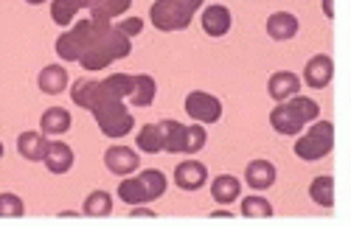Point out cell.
<instances>
[{
    "instance_id": "1",
    "label": "cell",
    "mask_w": 351,
    "mask_h": 227,
    "mask_svg": "<svg viewBox=\"0 0 351 227\" xmlns=\"http://www.w3.org/2000/svg\"><path fill=\"white\" fill-rule=\"evenodd\" d=\"M130 53H132V40L121 31V28H115V23H99L96 40L82 53L79 62L84 70H104L112 62L127 59Z\"/></svg>"
},
{
    "instance_id": "2",
    "label": "cell",
    "mask_w": 351,
    "mask_h": 227,
    "mask_svg": "<svg viewBox=\"0 0 351 227\" xmlns=\"http://www.w3.org/2000/svg\"><path fill=\"white\" fill-rule=\"evenodd\" d=\"M295 157H301L304 163H315V160H324L332 149H335V124L332 121H315L306 135L301 132L295 137Z\"/></svg>"
},
{
    "instance_id": "3",
    "label": "cell",
    "mask_w": 351,
    "mask_h": 227,
    "mask_svg": "<svg viewBox=\"0 0 351 227\" xmlns=\"http://www.w3.org/2000/svg\"><path fill=\"white\" fill-rule=\"evenodd\" d=\"M96 31H99V23H96V20H90V17L79 20V23H73V25L68 28V31H62L60 37H56L53 51L60 53L62 62H79L82 53L93 45Z\"/></svg>"
},
{
    "instance_id": "4",
    "label": "cell",
    "mask_w": 351,
    "mask_h": 227,
    "mask_svg": "<svg viewBox=\"0 0 351 227\" xmlns=\"http://www.w3.org/2000/svg\"><path fill=\"white\" fill-rule=\"evenodd\" d=\"M93 118L101 129L104 137H127L132 129H135V116L127 109L124 101H115V98H107L101 101L96 109H93Z\"/></svg>"
},
{
    "instance_id": "5",
    "label": "cell",
    "mask_w": 351,
    "mask_h": 227,
    "mask_svg": "<svg viewBox=\"0 0 351 227\" xmlns=\"http://www.w3.org/2000/svg\"><path fill=\"white\" fill-rule=\"evenodd\" d=\"M194 14L180 3V0H155L152 9H149V23L163 34L171 31H186L191 25Z\"/></svg>"
},
{
    "instance_id": "6",
    "label": "cell",
    "mask_w": 351,
    "mask_h": 227,
    "mask_svg": "<svg viewBox=\"0 0 351 227\" xmlns=\"http://www.w3.org/2000/svg\"><path fill=\"white\" fill-rule=\"evenodd\" d=\"M183 109L191 121H199V124H217L222 118V101L206 90H191L183 101Z\"/></svg>"
},
{
    "instance_id": "7",
    "label": "cell",
    "mask_w": 351,
    "mask_h": 227,
    "mask_svg": "<svg viewBox=\"0 0 351 227\" xmlns=\"http://www.w3.org/2000/svg\"><path fill=\"white\" fill-rule=\"evenodd\" d=\"M270 126L284 135V137H298L306 126V121L301 118V112L295 109L292 101H278L273 109H270Z\"/></svg>"
},
{
    "instance_id": "8",
    "label": "cell",
    "mask_w": 351,
    "mask_h": 227,
    "mask_svg": "<svg viewBox=\"0 0 351 227\" xmlns=\"http://www.w3.org/2000/svg\"><path fill=\"white\" fill-rule=\"evenodd\" d=\"M301 79L306 81V88H312V90L329 88L332 79H335V59L329 53H315L312 59L304 65V76Z\"/></svg>"
},
{
    "instance_id": "9",
    "label": "cell",
    "mask_w": 351,
    "mask_h": 227,
    "mask_svg": "<svg viewBox=\"0 0 351 227\" xmlns=\"http://www.w3.org/2000/svg\"><path fill=\"white\" fill-rule=\"evenodd\" d=\"M171 183L180 191H199L208 183V168L199 160H183V163H178V168H174Z\"/></svg>"
},
{
    "instance_id": "10",
    "label": "cell",
    "mask_w": 351,
    "mask_h": 227,
    "mask_svg": "<svg viewBox=\"0 0 351 227\" xmlns=\"http://www.w3.org/2000/svg\"><path fill=\"white\" fill-rule=\"evenodd\" d=\"M104 165H107V172L115 174V177H130V174L138 172L141 157L130 146H110L104 152Z\"/></svg>"
},
{
    "instance_id": "11",
    "label": "cell",
    "mask_w": 351,
    "mask_h": 227,
    "mask_svg": "<svg viewBox=\"0 0 351 227\" xmlns=\"http://www.w3.org/2000/svg\"><path fill=\"white\" fill-rule=\"evenodd\" d=\"M199 25H202V31H206L208 37H225V34L230 31V25H233V14H230L228 6L211 3V6L202 9Z\"/></svg>"
},
{
    "instance_id": "12",
    "label": "cell",
    "mask_w": 351,
    "mask_h": 227,
    "mask_svg": "<svg viewBox=\"0 0 351 227\" xmlns=\"http://www.w3.org/2000/svg\"><path fill=\"white\" fill-rule=\"evenodd\" d=\"M267 28V37L276 40V42H289V40H295L298 31H301V23L298 17L292 14V12H273L265 23Z\"/></svg>"
},
{
    "instance_id": "13",
    "label": "cell",
    "mask_w": 351,
    "mask_h": 227,
    "mask_svg": "<svg viewBox=\"0 0 351 227\" xmlns=\"http://www.w3.org/2000/svg\"><path fill=\"white\" fill-rule=\"evenodd\" d=\"M110 96L104 93V88H101V81H96V79H79L76 84H73V90H71V101L76 104V107H82V109H96L101 101H107Z\"/></svg>"
},
{
    "instance_id": "14",
    "label": "cell",
    "mask_w": 351,
    "mask_h": 227,
    "mask_svg": "<svg viewBox=\"0 0 351 227\" xmlns=\"http://www.w3.org/2000/svg\"><path fill=\"white\" fill-rule=\"evenodd\" d=\"M267 93L270 98L278 104V101H289L292 96L301 93V76L292 73V70H278L267 79Z\"/></svg>"
},
{
    "instance_id": "15",
    "label": "cell",
    "mask_w": 351,
    "mask_h": 227,
    "mask_svg": "<svg viewBox=\"0 0 351 227\" xmlns=\"http://www.w3.org/2000/svg\"><path fill=\"white\" fill-rule=\"evenodd\" d=\"M276 177H278L276 165H273L270 160H265V157L250 160L247 168H245V183H247L253 191H267V188H273V185H276Z\"/></svg>"
},
{
    "instance_id": "16",
    "label": "cell",
    "mask_w": 351,
    "mask_h": 227,
    "mask_svg": "<svg viewBox=\"0 0 351 227\" xmlns=\"http://www.w3.org/2000/svg\"><path fill=\"white\" fill-rule=\"evenodd\" d=\"M45 168L51 174H68L71 168H73V163H76V157H73V149L65 144V140H51V146H48V155H45Z\"/></svg>"
},
{
    "instance_id": "17",
    "label": "cell",
    "mask_w": 351,
    "mask_h": 227,
    "mask_svg": "<svg viewBox=\"0 0 351 227\" xmlns=\"http://www.w3.org/2000/svg\"><path fill=\"white\" fill-rule=\"evenodd\" d=\"M48 146H51V140H48V135H45L43 129H40V132H23V135L17 137V152H20V157L32 160V163H43L45 155H48Z\"/></svg>"
},
{
    "instance_id": "18",
    "label": "cell",
    "mask_w": 351,
    "mask_h": 227,
    "mask_svg": "<svg viewBox=\"0 0 351 227\" xmlns=\"http://www.w3.org/2000/svg\"><path fill=\"white\" fill-rule=\"evenodd\" d=\"M160 135H163V152L166 155H186V132L189 126L174 121V118H163L158 121Z\"/></svg>"
},
{
    "instance_id": "19",
    "label": "cell",
    "mask_w": 351,
    "mask_h": 227,
    "mask_svg": "<svg viewBox=\"0 0 351 227\" xmlns=\"http://www.w3.org/2000/svg\"><path fill=\"white\" fill-rule=\"evenodd\" d=\"M211 196H214V202H219V205L239 202V196H242V183H239V177L219 174L217 180H211Z\"/></svg>"
},
{
    "instance_id": "20",
    "label": "cell",
    "mask_w": 351,
    "mask_h": 227,
    "mask_svg": "<svg viewBox=\"0 0 351 227\" xmlns=\"http://www.w3.org/2000/svg\"><path fill=\"white\" fill-rule=\"evenodd\" d=\"M37 84L45 96H60L68 88V68L62 65H45L37 76Z\"/></svg>"
},
{
    "instance_id": "21",
    "label": "cell",
    "mask_w": 351,
    "mask_h": 227,
    "mask_svg": "<svg viewBox=\"0 0 351 227\" xmlns=\"http://www.w3.org/2000/svg\"><path fill=\"white\" fill-rule=\"evenodd\" d=\"M71 124H73V118H71V112L65 107H48L43 112V118H40V129L45 135H53V137L65 135L71 129Z\"/></svg>"
},
{
    "instance_id": "22",
    "label": "cell",
    "mask_w": 351,
    "mask_h": 227,
    "mask_svg": "<svg viewBox=\"0 0 351 227\" xmlns=\"http://www.w3.org/2000/svg\"><path fill=\"white\" fill-rule=\"evenodd\" d=\"M309 200L320 208H335V177L332 174H317L309 183Z\"/></svg>"
},
{
    "instance_id": "23",
    "label": "cell",
    "mask_w": 351,
    "mask_h": 227,
    "mask_svg": "<svg viewBox=\"0 0 351 227\" xmlns=\"http://www.w3.org/2000/svg\"><path fill=\"white\" fill-rule=\"evenodd\" d=\"M155 96H158V81L149 73H135V88L127 101L132 107H149L155 101Z\"/></svg>"
},
{
    "instance_id": "24",
    "label": "cell",
    "mask_w": 351,
    "mask_h": 227,
    "mask_svg": "<svg viewBox=\"0 0 351 227\" xmlns=\"http://www.w3.org/2000/svg\"><path fill=\"white\" fill-rule=\"evenodd\" d=\"M101 88H104V93L110 98L127 101L132 96V88H135V76H130V73H110V76H104Z\"/></svg>"
},
{
    "instance_id": "25",
    "label": "cell",
    "mask_w": 351,
    "mask_h": 227,
    "mask_svg": "<svg viewBox=\"0 0 351 227\" xmlns=\"http://www.w3.org/2000/svg\"><path fill=\"white\" fill-rule=\"evenodd\" d=\"M132 6V0H99V3L90 9V20L96 23H112L115 17L127 14Z\"/></svg>"
},
{
    "instance_id": "26",
    "label": "cell",
    "mask_w": 351,
    "mask_h": 227,
    "mask_svg": "<svg viewBox=\"0 0 351 227\" xmlns=\"http://www.w3.org/2000/svg\"><path fill=\"white\" fill-rule=\"evenodd\" d=\"M135 146H138V152H143V155H158V152H163L160 126H158V124L141 126V132L135 135Z\"/></svg>"
},
{
    "instance_id": "27",
    "label": "cell",
    "mask_w": 351,
    "mask_h": 227,
    "mask_svg": "<svg viewBox=\"0 0 351 227\" xmlns=\"http://www.w3.org/2000/svg\"><path fill=\"white\" fill-rule=\"evenodd\" d=\"M119 200L127 202L130 208L132 205H143V202H149V193H146L141 177H127L119 183Z\"/></svg>"
},
{
    "instance_id": "28",
    "label": "cell",
    "mask_w": 351,
    "mask_h": 227,
    "mask_svg": "<svg viewBox=\"0 0 351 227\" xmlns=\"http://www.w3.org/2000/svg\"><path fill=\"white\" fill-rule=\"evenodd\" d=\"M82 211H84V216H90V219H104V216L112 213V196L107 191H90Z\"/></svg>"
},
{
    "instance_id": "29",
    "label": "cell",
    "mask_w": 351,
    "mask_h": 227,
    "mask_svg": "<svg viewBox=\"0 0 351 227\" xmlns=\"http://www.w3.org/2000/svg\"><path fill=\"white\" fill-rule=\"evenodd\" d=\"M138 177H141L146 193H149V202L160 200V196L166 193V188H169V180H166V174L160 172V168H146V172H141Z\"/></svg>"
},
{
    "instance_id": "30",
    "label": "cell",
    "mask_w": 351,
    "mask_h": 227,
    "mask_svg": "<svg viewBox=\"0 0 351 227\" xmlns=\"http://www.w3.org/2000/svg\"><path fill=\"white\" fill-rule=\"evenodd\" d=\"M242 216L245 219H270L276 211H273V205L265 200L261 193H253V196H245L242 200Z\"/></svg>"
},
{
    "instance_id": "31",
    "label": "cell",
    "mask_w": 351,
    "mask_h": 227,
    "mask_svg": "<svg viewBox=\"0 0 351 227\" xmlns=\"http://www.w3.org/2000/svg\"><path fill=\"white\" fill-rule=\"evenodd\" d=\"M79 14V6L73 0H51V20L56 25H73Z\"/></svg>"
},
{
    "instance_id": "32",
    "label": "cell",
    "mask_w": 351,
    "mask_h": 227,
    "mask_svg": "<svg viewBox=\"0 0 351 227\" xmlns=\"http://www.w3.org/2000/svg\"><path fill=\"white\" fill-rule=\"evenodd\" d=\"M206 144H208L206 124L194 121V124L189 126V132H186V155H197V152H202V149H206Z\"/></svg>"
},
{
    "instance_id": "33",
    "label": "cell",
    "mask_w": 351,
    "mask_h": 227,
    "mask_svg": "<svg viewBox=\"0 0 351 227\" xmlns=\"http://www.w3.org/2000/svg\"><path fill=\"white\" fill-rule=\"evenodd\" d=\"M23 213H25V205L17 193H12V191L0 193V219H20Z\"/></svg>"
},
{
    "instance_id": "34",
    "label": "cell",
    "mask_w": 351,
    "mask_h": 227,
    "mask_svg": "<svg viewBox=\"0 0 351 227\" xmlns=\"http://www.w3.org/2000/svg\"><path fill=\"white\" fill-rule=\"evenodd\" d=\"M289 101L295 104V109L301 112V118H304L306 124H315V121L320 118V104H317L315 98H309V96H301V93H298V96H292Z\"/></svg>"
},
{
    "instance_id": "35",
    "label": "cell",
    "mask_w": 351,
    "mask_h": 227,
    "mask_svg": "<svg viewBox=\"0 0 351 227\" xmlns=\"http://www.w3.org/2000/svg\"><path fill=\"white\" fill-rule=\"evenodd\" d=\"M115 28H121V31L132 40V37H138V34L143 31V20H141V17H127V20H121V23H115Z\"/></svg>"
},
{
    "instance_id": "36",
    "label": "cell",
    "mask_w": 351,
    "mask_h": 227,
    "mask_svg": "<svg viewBox=\"0 0 351 227\" xmlns=\"http://www.w3.org/2000/svg\"><path fill=\"white\" fill-rule=\"evenodd\" d=\"M180 3H183V6H186L191 14H197L199 9H206V0H180Z\"/></svg>"
},
{
    "instance_id": "37",
    "label": "cell",
    "mask_w": 351,
    "mask_h": 227,
    "mask_svg": "<svg viewBox=\"0 0 351 227\" xmlns=\"http://www.w3.org/2000/svg\"><path fill=\"white\" fill-rule=\"evenodd\" d=\"M130 216H149V219H155L158 213H155L152 208H143V205H132V211H130Z\"/></svg>"
},
{
    "instance_id": "38",
    "label": "cell",
    "mask_w": 351,
    "mask_h": 227,
    "mask_svg": "<svg viewBox=\"0 0 351 227\" xmlns=\"http://www.w3.org/2000/svg\"><path fill=\"white\" fill-rule=\"evenodd\" d=\"M233 216V211H228V208H214L211 211V219H230Z\"/></svg>"
},
{
    "instance_id": "39",
    "label": "cell",
    "mask_w": 351,
    "mask_h": 227,
    "mask_svg": "<svg viewBox=\"0 0 351 227\" xmlns=\"http://www.w3.org/2000/svg\"><path fill=\"white\" fill-rule=\"evenodd\" d=\"M324 14L329 20H335V0H324Z\"/></svg>"
},
{
    "instance_id": "40",
    "label": "cell",
    "mask_w": 351,
    "mask_h": 227,
    "mask_svg": "<svg viewBox=\"0 0 351 227\" xmlns=\"http://www.w3.org/2000/svg\"><path fill=\"white\" fill-rule=\"evenodd\" d=\"M25 3H32V6H40V3H45V0H25Z\"/></svg>"
},
{
    "instance_id": "41",
    "label": "cell",
    "mask_w": 351,
    "mask_h": 227,
    "mask_svg": "<svg viewBox=\"0 0 351 227\" xmlns=\"http://www.w3.org/2000/svg\"><path fill=\"white\" fill-rule=\"evenodd\" d=\"M0 157H3V144H0Z\"/></svg>"
}]
</instances>
